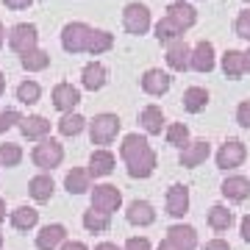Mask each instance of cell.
Instances as JSON below:
<instances>
[{"instance_id":"obj_25","label":"cell","mask_w":250,"mask_h":250,"mask_svg":"<svg viewBox=\"0 0 250 250\" xmlns=\"http://www.w3.org/2000/svg\"><path fill=\"white\" fill-rule=\"evenodd\" d=\"M64 187L70 195H83V192H89L92 189V175L89 170H83V167H72L67 172V178H64Z\"/></svg>"},{"instance_id":"obj_49","label":"cell","mask_w":250,"mask_h":250,"mask_svg":"<svg viewBox=\"0 0 250 250\" xmlns=\"http://www.w3.org/2000/svg\"><path fill=\"white\" fill-rule=\"evenodd\" d=\"M245 70L250 72V47H248V50H245Z\"/></svg>"},{"instance_id":"obj_35","label":"cell","mask_w":250,"mask_h":250,"mask_svg":"<svg viewBox=\"0 0 250 250\" xmlns=\"http://www.w3.org/2000/svg\"><path fill=\"white\" fill-rule=\"evenodd\" d=\"M164 136H167V145L181 147V150L189 145V128L184 123H170L167 125V131H164Z\"/></svg>"},{"instance_id":"obj_41","label":"cell","mask_w":250,"mask_h":250,"mask_svg":"<svg viewBox=\"0 0 250 250\" xmlns=\"http://www.w3.org/2000/svg\"><path fill=\"white\" fill-rule=\"evenodd\" d=\"M123 250H150V242L145 239V236H131V239L125 242Z\"/></svg>"},{"instance_id":"obj_36","label":"cell","mask_w":250,"mask_h":250,"mask_svg":"<svg viewBox=\"0 0 250 250\" xmlns=\"http://www.w3.org/2000/svg\"><path fill=\"white\" fill-rule=\"evenodd\" d=\"M39 98H42V86L36 81H22L17 86V100L22 106H34V103H39Z\"/></svg>"},{"instance_id":"obj_9","label":"cell","mask_w":250,"mask_h":250,"mask_svg":"<svg viewBox=\"0 0 250 250\" xmlns=\"http://www.w3.org/2000/svg\"><path fill=\"white\" fill-rule=\"evenodd\" d=\"M50 100H53V106L59 108L62 114H70V111H75V106L81 103V89L72 86V83H67V81H62V83H56L53 89H50Z\"/></svg>"},{"instance_id":"obj_29","label":"cell","mask_w":250,"mask_h":250,"mask_svg":"<svg viewBox=\"0 0 250 250\" xmlns=\"http://www.w3.org/2000/svg\"><path fill=\"white\" fill-rule=\"evenodd\" d=\"M20 64H22V70L28 72H42L50 67V53L42 50V47H34V50H28L25 56H20Z\"/></svg>"},{"instance_id":"obj_24","label":"cell","mask_w":250,"mask_h":250,"mask_svg":"<svg viewBox=\"0 0 250 250\" xmlns=\"http://www.w3.org/2000/svg\"><path fill=\"white\" fill-rule=\"evenodd\" d=\"M53 189H56V184L47 172H39V175H34L28 181V195L34 197L36 203H47L53 197Z\"/></svg>"},{"instance_id":"obj_47","label":"cell","mask_w":250,"mask_h":250,"mask_svg":"<svg viewBox=\"0 0 250 250\" xmlns=\"http://www.w3.org/2000/svg\"><path fill=\"white\" fill-rule=\"evenodd\" d=\"M159 250H178V248H175L172 242H167V239H164V242H159Z\"/></svg>"},{"instance_id":"obj_23","label":"cell","mask_w":250,"mask_h":250,"mask_svg":"<svg viewBox=\"0 0 250 250\" xmlns=\"http://www.w3.org/2000/svg\"><path fill=\"white\" fill-rule=\"evenodd\" d=\"M125 217H128V223L131 225H139V228L156 223V211H153V206L147 203V200H131Z\"/></svg>"},{"instance_id":"obj_33","label":"cell","mask_w":250,"mask_h":250,"mask_svg":"<svg viewBox=\"0 0 250 250\" xmlns=\"http://www.w3.org/2000/svg\"><path fill=\"white\" fill-rule=\"evenodd\" d=\"M108 225H111V214H106V211H98V208L83 211V228H86V231L103 233V231H108Z\"/></svg>"},{"instance_id":"obj_5","label":"cell","mask_w":250,"mask_h":250,"mask_svg":"<svg viewBox=\"0 0 250 250\" xmlns=\"http://www.w3.org/2000/svg\"><path fill=\"white\" fill-rule=\"evenodd\" d=\"M153 25V20H150V9L145 6V3H128L123 9V28L128 31V34H134V36H142L147 34Z\"/></svg>"},{"instance_id":"obj_54","label":"cell","mask_w":250,"mask_h":250,"mask_svg":"<svg viewBox=\"0 0 250 250\" xmlns=\"http://www.w3.org/2000/svg\"><path fill=\"white\" fill-rule=\"evenodd\" d=\"M0 167H3V164H0Z\"/></svg>"},{"instance_id":"obj_27","label":"cell","mask_w":250,"mask_h":250,"mask_svg":"<svg viewBox=\"0 0 250 250\" xmlns=\"http://www.w3.org/2000/svg\"><path fill=\"white\" fill-rule=\"evenodd\" d=\"M223 72L225 75H228V78L231 81H236V78H242V75H245V53H242V50H225L223 53Z\"/></svg>"},{"instance_id":"obj_34","label":"cell","mask_w":250,"mask_h":250,"mask_svg":"<svg viewBox=\"0 0 250 250\" xmlns=\"http://www.w3.org/2000/svg\"><path fill=\"white\" fill-rule=\"evenodd\" d=\"M111 47H114V34H108V31H92L86 53L100 56V53H106V50H111Z\"/></svg>"},{"instance_id":"obj_19","label":"cell","mask_w":250,"mask_h":250,"mask_svg":"<svg viewBox=\"0 0 250 250\" xmlns=\"http://www.w3.org/2000/svg\"><path fill=\"white\" fill-rule=\"evenodd\" d=\"M167 242H172L178 250H195L197 248V231L192 225H170L167 228Z\"/></svg>"},{"instance_id":"obj_43","label":"cell","mask_w":250,"mask_h":250,"mask_svg":"<svg viewBox=\"0 0 250 250\" xmlns=\"http://www.w3.org/2000/svg\"><path fill=\"white\" fill-rule=\"evenodd\" d=\"M6 3V9H14V11H20V9H28L34 0H3Z\"/></svg>"},{"instance_id":"obj_52","label":"cell","mask_w":250,"mask_h":250,"mask_svg":"<svg viewBox=\"0 0 250 250\" xmlns=\"http://www.w3.org/2000/svg\"><path fill=\"white\" fill-rule=\"evenodd\" d=\"M0 248H3V233H0Z\"/></svg>"},{"instance_id":"obj_45","label":"cell","mask_w":250,"mask_h":250,"mask_svg":"<svg viewBox=\"0 0 250 250\" xmlns=\"http://www.w3.org/2000/svg\"><path fill=\"white\" fill-rule=\"evenodd\" d=\"M59 250H89V248H86L83 242H64V245H62Z\"/></svg>"},{"instance_id":"obj_8","label":"cell","mask_w":250,"mask_h":250,"mask_svg":"<svg viewBox=\"0 0 250 250\" xmlns=\"http://www.w3.org/2000/svg\"><path fill=\"white\" fill-rule=\"evenodd\" d=\"M245 159H248V147H245V142H239V139H228V142H223L220 150H217V167H220V170H236Z\"/></svg>"},{"instance_id":"obj_4","label":"cell","mask_w":250,"mask_h":250,"mask_svg":"<svg viewBox=\"0 0 250 250\" xmlns=\"http://www.w3.org/2000/svg\"><path fill=\"white\" fill-rule=\"evenodd\" d=\"M31 161H34V164H36L42 172L59 167V164L64 161V147H62V142H56L53 136L42 139L39 145H34V150H31Z\"/></svg>"},{"instance_id":"obj_26","label":"cell","mask_w":250,"mask_h":250,"mask_svg":"<svg viewBox=\"0 0 250 250\" xmlns=\"http://www.w3.org/2000/svg\"><path fill=\"white\" fill-rule=\"evenodd\" d=\"M156 39H159L161 45H175V42H181L184 39V28L178 25V22H172L170 17H161L159 22H156Z\"/></svg>"},{"instance_id":"obj_10","label":"cell","mask_w":250,"mask_h":250,"mask_svg":"<svg viewBox=\"0 0 250 250\" xmlns=\"http://www.w3.org/2000/svg\"><path fill=\"white\" fill-rule=\"evenodd\" d=\"M139 83H142V89L147 92V95H153V98H161V95H167L172 86V75L170 72L159 70V67H150V70H145V75L139 78Z\"/></svg>"},{"instance_id":"obj_15","label":"cell","mask_w":250,"mask_h":250,"mask_svg":"<svg viewBox=\"0 0 250 250\" xmlns=\"http://www.w3.org/2000/svg\"><path fill=\"white\" fill-rule=\"evenodd\" d=\"M67 239V228L62 223H53V225H45L42 231L36 233V248L39 250H59Z\"/></svg>"},{"instance_id":"obj_14","label":"cell","mask_w":250,"mask_h":250,"mask_svg":"<svg viewBox=\"0 0 250 250\" xmlns=\"http://www.w3.org/2000/svg\"><path fill=\"white\" fill-rule=\"evenodd\" d=\"M114 153L108 150V147H98V150H92L89 156V175H95V178H106V175H111V170H114Z\"/></svg>"},{"instance_id":"obj_3","label":"cell","mask_w":250,"mask_h":250,"mask_svg":"<svg viewBox=\"0 0 250 250\" xmlns=\"http://www.w3.org/2000/svg\"><path fill=\"white\" fill-rule=\"evenodd\" d=\"M92 31L95 28L86 25V22H81V20H72L67 25L62 28V47L67 53H86V47H89V39H92Z\"/></svg>"},{"instance_id":"obj_21","label":"cell","mask_w":250,"mask_h":250,"mask_svg":"<svg viewBox=\"0 0 250 250\" xmlns=\"http://www.w3.org/2000/svg\"><path fill=\"white\" fill-rule=\"evenodd\" d=\"M167 17L172 20V22H178L184 31L187 28H192L197 22V11L192 3H187V0H172L170 6H167Z\"/></svg>"},{"instance_id":"obj_37","label":"cell","mask_w":250,"mask_h":250,"mask_svg":"<svg viewBox=\"0 0 250 250\" xmlns=\"http://www.w3.org/2000/svg\"><path fill=\"white\" fill-rule=\"evenodd\" d=\"M22 161V147L14 142H3L0 145V164L3 167H17Z\"/></svg>"},{"instance_id":"obj_17","label":"cell","mask_w":250,"mask_h":250,"mask_svg":"<svg viewBox=\"0 0 250 250\" xmlns=\"http://www.w3.org/2000/svg\"><path fill=\"white\" fill-rule=\"evenodd\" d=\"M139 123H142L147 136H159L161 131H167L164 111H161V106H156V103H150V106H145L142 111H139Z\"/></svg>"},{"instance_id":"obj_13","label":"cell","mask_w":250,"mask_h":250,"mask_svg":"<svg viewBox=\"0 0 250 250\" xmlns=\"http://www.w3.org/2000/svg\"><path fill=\"white\" fill-rule=\"evenodd\" d=\"M20 134L25 136V139L42 142V139H47V134H50V120H47V117H42V114L22 117V123H20Z\"/></svg>"},{"instance_id":"obj_12","label":"cell","mask_w":250,"mask_h":250,"mask_svg":"<svg viewBox=\"0 0 250 250\" xmlns=\"http://www.w3.org/2000/svg\"><path fill=\"white\" fill-rule=\"evenodd\" d=\"M208 156H211V145L206 142V139H195V142H189L181 150L178 161H181V167H200Z\"/></svg>"},{"instance_id":"obj_44","label":"cell","mask_w":250,"mask_h":250,"mask_svg":"<svg viewBox=\"0 0 250 250\" xmlns=\"http://www.w3.org/2000/svg\"><path fill=\"white\" fill-rule=\"evenodd\" d=\"M242 239L250 242V214H248V217H242Z\"/></svg>"},{"instance_id":"obj_48","label":"cell","mask_w":250,"mask_h":250,"mask_svg":"<svg viewBox=\"0 0 250 250\" xmlns=\"http://www.w3.org/2000/svg\"><path fill=\"white\" fill-rule=\"evenodd\" d=\"M6 220V203H3V197H0V223Z\"/></svg>"},{"instance_id":"obj_38","label":"cell","mask_w":250,"mask_h":250,"mask_svg":"<svg viewBox=\"0 0 250 250\" xmlns=\"http://www.w3.org/2000/svg\"><path fill=\"white\" fill-rule=\"evenodd\" d=\"M22 123V114H20V108H3L0 111V134H6L9 128Z\"/></svg>"},{"instance_id":"obj_1","label":"cell","mask_w":250,"mask_h":250,"mask_svg":"<svg viewBox=\"0 0 250 250\" xmlns=\"http://www.w3.org/2000/svg\"><path fill=\"white\" fill-rule=\"evenodd\" d=\"M120 156H123L131 178H150L153 170H156V161H159L156 150L147 142V136H139V134L125 136L123 145H120Z\"/></svg>"},{"instance_id":"obj_50","label":"cell","mask_w":250,"mask_h":250,"mask_svg":"<svg viewBox=\"0 0 250 250\" xmlns=\"http://www.w3.org/2000/svg\"><path fill=\"white\" fill-rule=\"evenodd\" d=\"M3 42H6V28H3V22H0V47H3Z\"/></svg>"},{"instance_id":"obj_40","label":"cell","mask_w":250,"mask_h":250,"mask_svg":"<svg viewBox=\"0 0 250 250\" xmlns=\"http://www.w3.org/2000/svg\"><path fill=\"white\" fill-rule=\"evenodd\" d=\"M236 123L242 128H250V100H242L239 106H236Z\"/></svg>"},{"instance_id":"obj_39","label":"cell","mask_w":250,"mask_h":250,"mask_svg":"<svg viewBox=\"0 0 250 250\" xmlns=\"http://www.w3.org/2000/svg\"><path fill=\"white\" fill-rule=\"evenodd\" d=\"M233 31H236V36H242V39H248V42H250V9H245V11L236 14Z\"/></svg>"},{"instance_id":"obj_28","label":"cell","mask_w":250,"mask_h":250,"mask_svg":"<svg viewBox=\"0 0 250 250\" xmlns=\"http://www.w3.org/2000/svg\"><path fill=\"white\" fill-rule=\"evenodd\" d=\"M181 100H184V108H187L189 114H200L208 106V89H203V86H189Z\"/></svg>"},{"instance_id":"obj_51","label":"cell","mask_w":250,"mask_h":250,"mask_svg":"<svg viewBox=\"0 0 250 250\" xmlns=\"http://www.w3.org/2000/svg\"><path fill=\"white\" fill-rule=\"evenodd\" d=\"M3 92H6V78H3V72H0V98H3Z\"/></svg>"},{"instance_id":"obj_31","label":"cell","mask_w":250,"mask_h":250,"mask_svg":"<svg viewBox=\"0 0 250 250\" xmlns=\"http://www.w3.org/2000/svg\"><path fill=\"white\" fill-rule=\"evenodd\" d=\"M86 117L78 114V111H70V114H62V120H59V134L62 136H78L83 128H86Z\"/></svg>"},{"instance_id":"obj_18","label":"cell","mask_w":250,"mask_h":250,"mask_svg":"<svg viewBox=\"0 0 250 250\" xmlns=\"http://www.w3.org/2000/svg\"><path fill=\"white\" fill-rule=\"evenodd\" d=\"M167 67H170V70H175V72L192 70V47H189L184 39L167 47Z\"/></svg>"},{"instance_id":"obj_6","label":"cell","mask_w":250,"mask_h":250,"mask_svg":"<svg viewBox=\"0 0 250 250\" xmlns=\"http://www.w3.org/2000/svg\"><path fill=\"white\" fill-rule=\"evenodd\" d=\"M36 42H39V31H36L34 22H17L9 31V47L20 56H25L28 50H34Z\"/></svg>"},{"instance_id":"obj_20","label":"cell","mask_w":250,"mask_h":250,"mask_svg":"<svg viewBox=\"0 0 250 250\" xmlns=\"http://www.w3.org/2000/svg\"><path fill=\"white\" fill-rule=\"evenodd\" d=\"M189 211V189L184 184H172L167 189V214L170 217H184Z\"/></svg>"},{"instance_id":"obj_42","label":"cell","mask_w":250,"mask_h":250,"mask_svg":"<svg viewBox=\"0 0 250 250\" xmlns=\"http://www.w3.org/2000/svg\"><path fill=\"white\" fill-rule=\"evenodd\" d=\"M203 250H231V245H228L225 239H220V236H217V239H208V242H206Z\"/></svg>"},{"instance_id":"obj_53","label":"cell","mask_w":250,"mask_h":250,"mask_svg":"<svg viewBox=\"0 0 250 250\" xmlns=\"http://www.w3.org/2000/svg\"><path fill=\"white\" fill-rule=\"evenodd\" d=\"M245 3H250V0H245Z\"/></svg>"},{"instance_id":"obj_46","label":"cell","mask_w":250,"mask_h":250,"mask_svg":"<svg viewBox=\"0 0 250 250\" xmlns=\"http://www.w3.org/2000/svg\"><path fill=\"white\" fill-rule=\"evenodd\" d=\"M95 250H123V248H117L114 242H100V245H98Z\"/></svg>"},{"instance_id":"obj_11","label":"cell","mask_w":250,"mask_h":250,"mask_svg":"<svg viewBox=\"0 0 250 250\" xmlns=\"http://www.w3.org/2000/svg\"><path fill=\"white\" fill-rule=\"evenodd\" d=\"M217 64V53L214 45L208 39H200L195 47H192V70L195 72H211Z\"/></svg>"},{"instance_id":"obj_16","label":"cell","mask_w":250,"mask_h":250,"mask_svg":"<svg viewBox=\"0 0 250 250\" xmlns=\"http://www.w3.org/2000/svg\"><path fill=\"white\" fill-rule=\"evenodd\" d=\"M106 78H108V70H106V64H100V62L83 64V70H81V83H83V89H89V92L103 89Z\"/></svg>"},{"instance_id":"obj_2","label":"cell","mask_w":250,"mask_h":250,"mask_svg":"<svg viewBox=\"0 0 250 250\" xmlns=\"http://www.w3.org/2000/svg\"><path fill=\"white\" fill-rule=\"evenodd\" d=\"M120 128H123V123H120V117L117 114H111V111H100V114H95V120L89 123L92 145H100V147L111 145L117 139V134H120Z\"/></svg>"},{"instance_id":"obj_32","label":"cell","mask_w":250,"mask_h":250,"mask_svg":"<svg viewBox=\"0 0 250 250\" xmlns=\"http://www.w3.org/2000/svg\"><path fill=\"white\" fill-rule=\"evenodd\" d=\"M208 225H211V231H217V233H223V231H228L233 225V214L225 208V206H211L208 208Z\"/></svg>"},{"instance_id":"obj_22","label":"cell","mask_w":250,"mask_h":250,"mask_svg":"<svg viewBox=\"0 0 250 250\" xmlns=\"http://www.w3.org/2000/svg\"><path fill=\"white\" fill-rule=\"evenodd\" d=\"M220 192H223L228 200H233V203H242V200L250 197V181L245 178V175H228V178L223 181Z\"/></svg>"},{"instance_id":"obj_30","label":"cell","mask_w":250,"mask_h":250,"mask_svg":"<svg viewBox=\"0 0 250 250\" xmlns=\"http://www.w3.org/2000/svg\"><path fill=\"white\" fill-rule=\"evenodd\" d=\"M11 225L17 228V231H31L36 223H39V211L31 208V206H17L14 211H11Z\"/></svg>"},{"instance_id":"obj_7","label":"cell","mask_w":250,"mask_h":250,"mask_svg":"<svg viewBox=\"0 0 250 250\" xmlns=\"http://www.w3.org/2000/svg\"><path fill=\"white\" fill-rule=\"evenodd\" d=\"M120 206H123V192L114 184H98V187L92 189V208L114 214Z\"/></svg>"}]
</instances>
